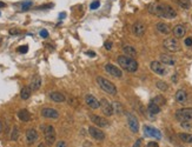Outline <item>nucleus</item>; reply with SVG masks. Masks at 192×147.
Segmentation results:
<instances>
[{
    "label": "nucleus",
    "instance_id": "obj_10",
    "mask_svg": "<svg viewBox=\"0 0 192 147\" xmlns=\"http://www.w3.org/2000/svg\"><path fill=\"white\" fill-rule=\"evenodd\" d=\"M100 108H101V111H103L104 115H106V117H111L114 114L113 105L107 99H105V98H103V99L100 100Z\"/></svg>",
    "mask_w": 192,
    "mask_h": 147
},
{
    "label": "nucleus",
    "instance_id": "obj_26",
    "mask_svg": "<svg viewBox=\"0 0 192 147\" xmlns=\"http://www.w3.org/2000/svg\"><path fill=\"white\" fill-rule=\"evenodd\" d=\"M18 118L24 122H27V121L31 120V113L27 111V109H20V111L18 112Z\"/></svg>",
    "mask_w": 192,
    "mask_h": 147
},
{
    "label": "nucleus",
    "instance_id": "obj_52",
    "mask_svg": "<svg viewBox=\"0 0 192 147\" xmlns=\"http://www.w3.org/2000/svg\"><path fill=\"white\" fill-rule=\"evenodd\" d=\"M38 147H45V145L44 144H39V145H38Z\"/></svg>",
    "mask_w": 192,
    "mask_h": 147
},
{
    "label": "nucleus",
    "instance_id": "obj_27",
    "mask_svg": "<svg viewBox=\"0 0 192 147\" xmlns=\"http://www.w3.org/2000/svg\"><path fill=\"white\" fill-rule=\"evenodd\" d=\"M31 94H32V90H31L30 86L24 87V88L20 91V98H21L22 100H27L28 98L31 96Z\"/></svg>",
    "mask_w": 192,
    "mask_h": 147
},
{
    "label": "nucleus",
    "instance_id": "obj_47",
    "mask_svg": "<svg viewBox=\"0 0 192 147\" xmlns=\"http://www.w3.org/2000/svg\"><path fill=\"white\" fill-rule=\"evenodd\" d=\"M86 54H87V55H90V57H96V53H94V52H92V51H87V52H86Z\"/></svg>",
    "mask_w": 192,
    "mask_h": 147
},
{
    "label": "nucleus",
    "instance_id": "obj_2",
    "mask_svg": "<svg viewBox=\"0 0 192 147\" xmlns=\"http://www.w3.org/2000/svg\"><path fill=\"white\" fill-rule=\"evenodd\" d=\"M117 63L118 65L125 69L126 72H130V73H134L137 69H138V61L134 59V58H131V57H127V55H119L118 59H117Z\"/></svg>",
    "mask_w": 192,
    "mask_h": 147
},
{
    "label": "nucleus",
    "instance_id": "obj_51",
    "mask_svg": "<svg viewBox=\"0 0 192 147\" xmlns=\"http://www.w3.org/2000/svg\"><path fill=\"white\" fill-rule=\"evenodd\" d=\"M1 131H3V124H1V121H0V133H1Z\"/></svg>",
    "mask_w": 192,
    "mask_h": 147
},
{
    "label": "nucleus",
    "instance_id": "obj_41",
    "mask_svg": "<svg viewBox=\"0 0 192 147\" xmlns=\"http://www.w3.org/2000/svg\"><path fill=\"white\" fill-rule=\"evenodd\" d=\"M56 147H67V145H66V142L64 141V140H60V141L57 142V146H56Z\"/></svg>",
    "mask_w": 192,
    "mask_h": 147
},
{
    "label": "nucleus",
    "instance_id": "obj_14",
    "mask_svg": "<svg viewBox=\"0 0 192 147\" xmlns=\"http://www.w3.org/2000/svg\"><path fill=\"white\" fill-rule=\"evenodd\" d=\"M41 115L44 118H47V119H58L59 118V112L57 111L56 108H51V107H45L41 109Z\"/></svg>",
    "mask_w": 192,
    "mask_h": 147
},
{
    "label": "nucleus",
    "instance_id": "obj_24",
    "mask_svg": "<svg viewBox=\"0 0 192 147\" xmlns=\"http://www.w3.org/2000/svg\"><path fill=\"white\" fill-rule=\"evenodd\" d=\"M50 99L53 100L54 102H62V101H65L66 98L60 92H52V93H50Z\"/></svg>",
    "mask_w": 192,
    "mask_h": 147
},
{
    "label": "nucleus",
    "instance_id": "obj_15",
    "mask_svg": "<svg viewBox=\"0 0 192 147\" xmlns=\"http://www.w3.org/2000/svg\"><path fill=\"white\" fill-rule=\"evenodd\" d=\"M145 31H146V27L142 21H136L132 25V33L136 36H143Z\"/></svg>",
    "mask_w": 192,
    "mask_h": 147
},
{
    "label": "nucleus",
    "instance_id": "obj_53",
    "mask_svg": "<svg viewBox=\"0 0 192 147\" xmlns=\"http://www.w3.org/2000/svg\"><path fill=\"white\" fill-rule=\"evenodd\" d=\"M0 16H1V13H0Z\"/></svg>",
    "mask_w": 192,
    "mask_h": 147
},
{
    "label": "nucleus",
    "instance_id": "obj_18",
    "mask_svg": "<svg viewBox=\"0 0 192 147\" xmlns=\"http://www.w3.org/2000/svg\"><path fill=\"white\" fill-rule=\"evenodd\" d=\"M159 61L163 63L166 66H174L176 65V59L169 54H160L159 57Z\"/></svg>",
    "mask_w": 192,
    "mask_h": 147
},
{
    "label": "nucleus",
    "instance_id": "obj_46",
    "mask_svg": "<svg viewBox=\"0 0 192 147\" xmlns=\"http://www.w3.org/2000/svg\"><path fill=\"white\" fill-rule=\"evenodd\" d=\"M19 33H20L19 30H11V31H9V34H13V35H14V34H19Z\"/></svg>",
    "mask_w": 192,
    "mask_h": 147
},
{
    "label": "nucleus",
    "instance_id": "obj_21",
    "mask_svg": "<svg viewBox=\"0 0 192 147\" xmlns=\"http://www.w3.org/2000/svg\"><path fill=\"white\" fill-rule=\"evenodd\" d=\"M41 77L40 76H38V74H35L33 78H32V80H31V84H30V87H31V90L32 91H38L40 87H41Z\"/></svg>",
    "mask_w": 192,
    "mask_h": 147
},
{
    "label": "nucleus",
    "instance_id": "obj_48",
    "mask_svg": "<svg viewBox=\"0 0 192 147\" xmlns=\"http://www.w3.org/2000/svg\"><path fill=\"white\" fill-rule=\"evenodd\" d=\"M66 17V13H60L59 14V19H62V18H65Z\"/></svg>",
    "mask_w": 192,
    "mask_h": 147
},
{
    "label": "nucleus",
    "instance_id": "obj_17",
    "mask_svg": "<svg viewBox=\"0 0 192 147\" xmlns=\"http://www.w3.org/2000/svg\"><path fill=\"white\" fill-rule=\"evenodd\" d=\"M174 99L178 104H180V105H184L186 101H187V93L186 91L184 90H178L176 92V95H174Z\"/></svg>",
    "mask_w": 192,
    "mask_h": 147
},
{
    "label": "nucleus",
    "instance_id": "obj_11",
    "mask_svg": "<svg viewBox=\"0 0 192 147\" xmlns=\"http://www.w3.org/2000/svg\"><path fill=\"white\" fill-rule=\"evenodd\" d=\"M105 71L109 73L110 76L114 77V78H123V71L113 64H106L105 65Z\"/></svg>",
    "mask_w": 192,
    "mask_h": 147
},
{
    "label": "nucleus",
    "instance_id": "obj_6",
    "mask_svg": "<svg viewBox=\"0 0 192 147\" xmlns=\"http://www.w3.org/2000/svg\"><path fill=\"white\" fill-rule=\"evenodd\" d=\"M44 128V137H45V141L48 146H52L56 141V137H57V134H56V129L53 126H45L43 127Z\"/></svg>",
    "mask_w": 192,
    "mask_h": 147
},
{
    "label": "nucleus",
    "instance_id": "obj_3",
    "mask_svg": "<svg viewBox=\"0 0 192 147\" xmlns=\"http://www.w3.org/2000/svg\"><path fill=\"white\" fill-rule=\"evenodd\" d=\"M98 86L103 90L104 92H106L107 94H111V95H117V87L116 85L113 82H111L110 80L103 78V77H97L96 79Z\"/></svg>",
    "mask_w": 192,
    "mask_h": 147
},
{
    "label": "nucleus",
    "instance_id": "obj_7",
    "mask_svg": "<svg viewBox=\"0 0 192 147\" xmlns=\"http://www.w3.org/2000/svg\"><path fill=\"white\" fill-rule=\"evenodd\" d=\"M176 119L179 121L192 120V107H184L176 112Z\"/></svg>",
    "mask_w": 192,
    "mask_h": 147
},
{
    "label": "nucleus",
    "instance_id": "obj_12",
    "mask_svg": "<svg viewBox=\"0 0 192 147\" xmlns=\"http://www.w3.org/2000/svg\"><path fill=\"white\" fill-rule=\"evenodd\" d=\"M88 134L91 136L94 140H98V141H103L105 139V133L101 131L100 128L98 127H94V126H90L88 127Z\"/></svg>",
    "mask_w": 192,
    "mask_h": 147
},
{
    "label": "nucleus",
    "instance_id": "obj_9",
    "mask_svg": "<svg viewBox=\"0 0 192 147\" xmlns=\"http://www.w3.org/2000/svg\"><path fill=\"white\" fill-rule=\"evenodd\" d=\"M90 120H91V122H93V124L100 128H104V127H109L110 122L106 118L104 117H100V115H96V114H91L88 117Z\"/></svg>",
    "mask_w": 192,
    "mask_h": 147
},
{
    "label": "nucleus",
    "instance_id": "obj_42",
    "mask_svg": "<svg viewBox=\"0 0 192 147\" xmlns=\"http://www.w3.org/2000/svg\"><path fill=\"white\" fill-rule=\"evenodd\" d=\"M142 141H143L142 139H137L132 147H142Z\"/></svg>",
    "mask_w": 192,
    "mask_h": 147
},
{
    "label": "nucleus",
    "instance_id": "obj_16",
    "mask_svg": "<svg viewBox=\"0 0 192 147\" xmlns=\"http://www.w3.org/2000/svg\"><path fill=\"white\" fill-rule=\"evenodd\" d=\"M85 102L90 108H92V109H98L100 107V101H98V99L92 94H87L85 96Z\"/></svg>",
    "mask_w": 192,
    "mask_h": 147
},
{
    "label": "nucleus",
    "instance_id": "obj_34",
    "mask_svg": "<svg viewBox=\"0 0 192 147\" xmlns=\"http://www.w3.org/2000/svg\"><path fill=\"white\" fill-rule=\"evenodd\" d=\"M33 5V1L32 0H26V1H24L22 5H21V11H28Z\"/></svg>",
    "mask_w": 192,
    "mask_h": 147
},
{
    "label": "nucleus",
    "instance_id": "obj_1",
    "mask_svg": "<svg viewBox=\"0 0 192 147\" xmlns=\"http://www.w3.org/2000/svg\"><path fill=\"white\" fill-rule=\"evenodd\" d=\"M147 11L153 16L165 18V19H174L177 17L176 9H173V7H171L168 4L152 3V4H150L147 6Z\"/></svg>",
    "mask_w": 192,
    "mask_h": 147
},
{
    "label": "nucleus",
    "instance_id": "obj_43",
    "mask_svg": "<svg viewBox=\"0 0 192 147\" xmlns=\"http://www.w3.org/2000/svg\"><path fill=\"white\" fill-rule=\"evenodd\" d=\"M185 45L187 47H191L192 46V38H190V36H189V38H186L185 39Z\"/></svg>",
    "mask_w": 192,
    "mask_h": 147
},
{
    "label": "nucleus",
    "instance_id": "obj_45",
    "mask_svg": "<svg viewBox=\"0 0 192 147\" xmlns=\"http://www.w3.org/2000/svg\"><path fill=\"white\" fill-rule=\"evenodd\" d=\"M69 104H70L71 106H74V107L77 106V101L73 99V98H72V99H70V100H69Z\"/></svg>",
    "mask_w": 192,
    "mask_h": 147
},
{
    "label": "nucleus",
    "instance_id": "obj_35",
    "mask_svg": "<svg viewBox=\"0 0 192 147\" xmlns=\"http://www.w3.org/2000/svg\"><path fill=\"white\" fill-rule=\"evenodd\" d=\"M180 126H182L184 129H187V131H191V129H192V124L190 122V120H187V121H180Z\"/></svg>",
    "mask_w": 192,
    "mask_h": 147
},
{
    "label": "nucleus",
    "instance_id": "obj_36",
    "mask_svg": "<svg viewBox=\"0 0 192 147\" xmlns=\"http://www.w3.org/2000/svg\"><path fill=\"white\" fill-rule=\"evenodd\" d=\"M99 6H100V1H99V0H94V1L91 3V5H90V9L94 11V9H97Z\"/></svg>",
    "mask_w": 192,
    "mask_h": 147
},
{
    "label": "nucleus",
    "instance_id": "obj_30",
    "mask_svg": "<svg viewBox=\"0 0 192 147\" xmlns=\"http://www.w3.org/2000/svg\"><path fill=\"white\" fill-rule=\"evenodd\" d=\"M156 86H157L158 90H160V91H163V92H165V91L169 90V85L166 84L165 81H161V80H158V81L156 82Z\"/></svg>",
    "mask_w": 192,
    "mask_h": 147
},
{
    "label": "nucleus",
    "instance_id": "obj_38",
    "mask_svg": "<svg viewBox=\"0 0 192 147\" xmlns=\"http://www.w3.org/2000/svg\"><path fill=\"white\" fill-rule=\"evenodd\" d=\"M112 46H113V42H112V41H110V40L105 41V44H104V47H105V50H107V51L112 50Z\"/></svg>",
    "mask_w": 192,
    "mask_h": 147
},
{
    "label": "nucleus",
    "instance_id": "obj_19",
    "mask_svg": "<svg viewBox=\"0 0 192 147\" xmlns=\"http://www.w3.org/2000/svg\"><path fill=\"white\" fill-rule=\"evenodd\" d=\"M172 32H173L174 38L180 39V38H183V36L185 35V33H186V27H185L184 25H176V26L173 27Z\"/></svg>",
    "mask_w": 192,
    "mask_h": 147
},
{
    "label": "nucleus",
    "instance_id": "obj_8",
    "mask_svg": "<svg viewBox=\"0 0 192 147\" xmlns=\"http://www.w3.org/2000/svg\"><path fill=\"white\" fill-rule=\"evenodd\" d=\"M126 119H127V125H129V128L131 129V132L132 133H138L139 121H138L137 117L133 115L132 113H126Z\"/></svg>",
    "mask_w": 192,
    "mask_h": 147
},
{
    "label": "nucleus",
    "instance_id": "obj_4",
    "mask_svg": "<svg viewBox=\"0 0 192 147\" xmlns=\"http://www.w3.org/2000/svg\"><path fill=\"white\" fill-rule=\"evenodd\" d=\"M150 68L153 73H156L157 76H160V77H165L169 73V68L166 67V65H164L163 63L157 61V60L152 61V63L150 64Z\"/></svg>",
    "mask_w": 192,
    "mask_h": 147
},
{
    "label": "nucleus",
    "instance_id": "obj_20",
    "mask_svg": "<svg viewBox=\"0 0 192 147\" xmlns=\"http://www.w3.org/2000/svg\"><path fill=\"white\" fill-rule=\"evenodd\" d=\"M38 138H39V136H38V132L34 129V128H30V129H27V132H26V140H27V142L31 145V144H34L37 140H38Z\"/></svg>",
    "mask_w": 192,
    "mask_h": 147
},
{
    "label": "nucleus",
    "instance_id": "obj_49",
    "mask_svg": "<svg viewBox=\"0 0 192 147\" xmlns=\"http://www.w3.org/2000/svg\"><path fill=\"white\" fill-rule=\"evenodd\" d=\"M4 7H6V4L3 3V1H0V8H4Z\"/></svg>",
    "mask_w": 192,
    "mask_h": 147
},
{
    "label": "nucleus",
    "instance_id": "obj_37",
    "mask_svg": "<svg viewBox=\"0 0 192 147\" xmlns=\"http://www.w3.org/2000/svg\"><path fill=\"white\" fill-rule=\"evenodd\" d=\"M27 51H28V46H27V45L20 46V47L18 48V52H19V53H27Z\"/></svg>",
    "mask_w": 192,
    "mask_h": 147
},
{
    "label": "nucleus",
    "instance_id": "obj_39",
    "mask_svg": "<svg viewBox=\"0 0 192 147\" xmlns=\"http://www.w3.org/2000/svg\"><path fill=\"white\" fill-rule=\"evenodd\" d=\"M39 34H40L41 38H48V32H47L46 30H41Z\"/></svg>",
    "mask_w": 192,
    "mask_h": 147
},
{
    "label": "nucleus",
    "instance_id": "obj_5",
    "mask_svg": "<svg viewBox=\"0 0 192 147\" xmlns=\"http://www.w3.org/2000/svg\"><path fill=\"white\" fill-rule=\"evenodd\" d=\"M163 46H164V48L166 51L172 52V53L180 51V44H179L177 38H168V39H165L164 42H163Z\"/></svg>",
    "mask_w": 192,
    "mask_h": 147
},
{
    "label": "nucleus",
    "instance_id": "obj_50",
    "mask_svg": "<svg viewBox=\"0 0 192 147\" xmlns=\"http://www.w3.org/2000/svg\"><path fill=\"white\" fill-rule=\"evenodd\" d=\"M172 81H173V82L177 81V74H173V77H172Z\"/></svg>",
    "mask_w": 192,
    "mask_h": 147
},
{
    "label": "nucleus",
    "instance_id": "obj_32",
    "mask_svg": "<svg viewBox=\"0 0 192 147\" xmlns=\"http://www.w3.org/2000/svg\"><path fill=\"white\" fill-rule=\"evenodd\" d=\"M152 101L155 102V104H157L158 106H160V107L166 104V100L164 99V96H161V95H158V96H156V98H153Z\"/></svg>",
    "mask_w": 192,
    "mask_h": 147
},
{
    "label": "nucleus",
    "instance_id": "obj_28",
    "mask_svg": "<svg viewBox=\"0 0 192 147\" xmlns=\"http://www.w3.org/2000/svg\"><path fill=\"white\" fill-rule=\"evenodd\" d=\"M179 139L185 144H192V134L190 133H180L179 134Z\"/></svg>",
    "mask_w": 192,
    "mask_h": 147
},
{
    "label": "nucleus",
    "instance_id": "obj_29",
    "mask_svg": "<svg viewBox=\"0 0 192 147\" xmlns=\"http://www.w3.org/2000/svg\"><path fill=\"white\" fill-rule=\"evenodd\" d=\"M176 3L184 9H189L191 7V0H176Z\"/></svg>",
    "mask_w": 192,
    "mask_h": 147
},
{
    "label": "nucleus",
    "instance_id": "obj_13",
    "mask_svg": "<svg viewBox=\"0 0 192 147\" xmlns=\"http://www.w3.org/2000/svg\"><path fill=\"white\" fill-rule=\"evenodd\" d=\"M144 134H145V137H149V138H155V139H161V133L155 128V127H152V126H147L145 125L144 126Z\"/></svg>",
    "mask_w": 192,
    "mask_h": 147
},
{
    "label": "nucleus",
    "instance_id": "obj_33",
    "mask_svg": "<svg viewBox=\"0 0 192 147\" xmlns=\"http://www.w3.org/2000/svg\"><path fill=\"white\" fill-rule=\"evenodd\" d=\"M18 137H19V128L17 126H14L13 128H12V132H11V140L16 141V140H18Z\"/></svg>",
    "mask_w": 192,
    "mask_h": 147
},
{
    "label": "nucleus",
    "instance_id": "obj_23",
    "mask_svg": "<svg viewBox=\"0 0 192 147\" xmlns=\"http://www.w3.org/2000/svg\"><path fill=\"white\" fill-rule=\"evenodd\" d=\"M156 28H157V31H158L159 33H161V34H169V33L171 32L170 26H169L166 22H158L157 25H156Z\"/></svg>",
    "mask_w": 192,
    "mask_h": 147
},
{
    "label": "nucleus",
    "instance_id": "obj_31",
    "mask_svg": "<svg viewBox=\"0 0 192 147\" xmlns=\"http://www.w3.org/2000/svg\"><path fill=\"white\" fill-rule=\"evenodd\" d=\"M113 105V109H114V113H117V114H123L124 113V109H123V106H121V104L120 102H118V101H116V102H113L112 104Z\"/></svg>",
    "mask_w": 192,
    "mask_h": 147
},
{
    "label": "nucleus",
    "instance_id": "obj_22",
    "mask_svg": "<svg viewBox=\"0 0 192 147\" xmlns=\"http://www.w3.org/2000/svg\"><path fill=\"white\" fill-rule=\"evenodd\" d=\"M123 52L127 57H131V58H136L137 57V50L133 46H130V45H125L123 47Z\"/></svg>",
    "mask_w": 192,
    "mask_h": 147
},
{
    "label": "nucleus",
    "instance_id": "obj_25",
    "mask_svg": "<svg viewBox=\"0 0 192 147\" xmlns=\"http://www.w3.org/2000/svg\"><path fill=\"white\" fill-rule=\"evenodd\" d=\"M147 111L150 114H153V115H157L159 112H160V106H158L157 104H155L152 100L149 102L147 105Z\"/></svg>",
    "mask_w": 192,
    "mask_h": 147
},
{
    "label": "nucleus",
    "instance_id": "obj_44",
    "mask_svg": "<svg viewBox=\"0 0 192 147\" xmlns=\"http://www.w3.org/2000/svg\"><path fill=\"white\" fill-rule=\"evenodd\" d=\"M147 147H159V145L157 142H155V141H150L147 144Z\"/></svg>",
    "mask_w": 192,
    "mask_h": 147
},
{
    "label": "nucleus",
    "instance_id": "obj_40",
    "mask_svg": "<svg viewBox=\"0 0 192 147\" xmlns=\"http://www.w3.org/2000/svg\"><path fill=\"white\" fill-rule=\"evenodd\" d=\"M51 7H53V5L52 4H47V5H43V6L37 7V9H45V8H51Z\"/></svg>",
    "mask_w": 192,
    "mask_h": 147
}]
</instances>
